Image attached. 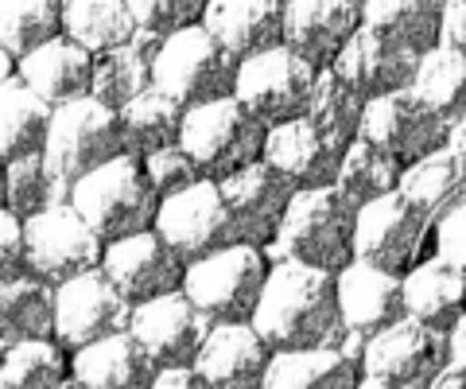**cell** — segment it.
<instances>
[{
  "label": "cell",
  "mask_w": 466,
  "mask_h": 389,
  "mask_svg": "<svg viewBox=\"0 0 466 389\" xmlns=\"http://www.w3.org/2000/svg\"><path fill=\"white\" fill-rule=\"evenodd\" d=\"M253 323L272 343V351L366 347V339H358L342 315L339 272L315 269L296 257H272V272Z\"/></svg>",
  "instance_id": "obj_1"
},
{
  "label": "cell",
  "mask_w": 466,
  "mask_h": 389,
  "mask_svg": "<svg viewBox=\"0 0 466 389\" xmlns=\"http://www.w3.org/2000/svg\"><path fill=\"white\" fill-rule=\"evenodd\" d=\"M358 214L361 203H354L339 183L296 191L268 257H296L315 269L342 272L358 261Z\"/></svg>",
  "instance_id": "obj_2"
},
{
  "label": "cell",
  "mask_w": 466,
  "mask_h": 389,
  "mask_svg": "<svg viewBox=\"0 0 466 389\" xmlns=\"http://www.w3.org/2000/svg\"><path fill=\"white\" fill-rule=\"evenodd\" d=\"M70 203L82 210V219L90 222L106 241L140 234L152 230L159 219V191L148 176V164L137 152H125L116 160L94 168L90 176H82L70 187Z\"/></svg>",
  "instance_id": "obj_3"
},
{
  "label": "cell",
  "mask_w": 466,
  "mask_h": 389,
  "mask_svg": "<svg viewBox=\"0 0 466 389\" xmlns=\"http://www.w3.org/2000/svg\"><path fill=\"white\" fill-rule=\"evenodd\" d=\"M440 257V226L428 207L404 191H389L358 214V261L408 277L416 265Z\"/></svg>",
  "instance_id": "obj_4"
},
{
  "label": "cell",
  "mask_w": 466,
  "mask_h": 389,
  "mask_svg": "<svg viewBox=\"0 0 466 389\" xmlns=\"http://www.w3.org/2000/svg\"><path fill=\"white\" fill-rule=\"evenodd\" d=\"M238 70V55L207 24H191L183 32L164 36V47L156 55V90L171 94L187 109L207 106L218 102V97H233Z\"/></svg>",
  "instance_id": "obj_5"
},
{
  "label": "cell",
  "mask_w": 466,
  "mask_h": 389,
  "mask_svg": "<svg viewBox=\"0 0 466 389\" xmlns=\"http://www.w3.org/2000/svg\"><path fill=\"white\" fill-rule=\"evenodd\" d=\"M128 152L121 109L106 106L101 97H78V102L55 106V125L47 140V164L55 171L63 195L70 199V187L94 168L116 160Z\"/></svg>",
  "instance_id": "obj_6"
},
{
  "label": "cell",
  "mask_w": 466,
  "mask_h": 389,
  "mask_svg": "<svg viewBox=\"0 0 466 389\" xmlns=\"http://www.w3.org/2000/svg\"><path fill=\"white\" fill-rule=\"evenodd\" d=\"M268 272H272L268 250L253 246V241H233V246L187 265L183 292L210 320H253L260 296H265Z\"/></svg>",
  "instance_id": "obj_7"
},
{
  "label": "cell",
  "mask_w": 466,
  "mask_h": 389,
  "mask_svg": "<svg viewBox=\"0 0 466 389\" xmlns=\"http://www.w3.org/2000/svg\"><path fill=\"white\" fill-rule=\"evenodd\" d=\"M268 125L253 118L238 97H218L207 106H191L183 121V148L195 156L202 176L226 179L233 171L265 160Z\"/></svg>",
  "instance_id": "obj_8"
},
{
  "label": "cell",
  "mask_w": 466,
  "mask_h": 389,
  "mask_svg": "<svg viewBox=\"0 0 466 389\" xmlns=\"http://www.w3.org/2000/svg\"><path fill=\"white\" fill-rule=\"evenodd\" d=\"M455 347L447 331H435L420 320H400L381 335L366 339L361 351V385L370 389H428L451 366Z\"/></svg>",
  "instance_id": "obj_9"
},
{
  "label": "cell",
  "mask_w": 466,
  "mask_h": 389,
  "mask_svg": "<svg viewBox=\"0 0 466 389\" xmlns=\"http://www.w3.org/2000/svg\"><path fill=\"white\" fill-rule=\"evenodd\" d=\"M315 82H319V67H311L299 51H291L288 43L272 51H260L253 59H241L238 70V90L233 97L260 118L268 128L308 118L311 97H315Z\"/></svg>",
  "instance_id": "obj_10"
},
{
  "label": "cell",
  "mask_w": 466,
  "mask_h": 389,
  "mask_svg": "<svg viewBox=\"0 0 466 389\" xmlns=\"http://www.w3.org/2000/svg\"><path fill=\"white\" fill-rule=\"evenodd\" d=\"M156 230L187 257V265L207 253L233 246V241H245L238 214H233V207L222 195V183L210 176H202L195 187L164 199V203H159Z\"/></svg>",
  "instance_id": "obj_11"
},
{
  "label": "cell",
  "mask_w": 466,
  "mask_h": 389,
  "mask_svg": "<svg viewBox=\"0 0 466 389\" xmlns=\"http://www.w3.org/2000/svg\"><path fill=\"white\" fill-rule=\"evenodd\" d=\"M27 226V265L35 277L63 284L78 272H90L106 257V238L82 219L75 203H55L39 210L35 219H24Z\"/></svg>",
  "instance_id": "obj_12"
},
{
  "label": "cell",
  "mask_w": 466,
  "mask_h": 389,
  "mask_svg": "<svg viewBox=\"0 0 466 389\" xmlns=\"http://www.w3.org/2000/svg\"><path fill=\"white\" fill-rule=\"evenodd\" d=\"M451 125L416 86L385 97H373L366 106V133L373 144H381L389 156H397L404 168L420 164L424 156L451 148Z\"/></svg>",
  "instance_id": "obj_13"
},
{
  "label": "cell",
  "mask_w": 466,
  "mask_h": 389,
  "mask_svg": "<svg viewBox=\"0 0 466 389\" xmlns=\"http://www.w3.org/2000/svg\"><path fill=\"white\" fill-rule=\"evenodd\" d=\"M210 323H214L210 315L202 312L183 288H175V292L133 304V323H128V331L144 343V351L152 354L156 370H164V366H195Z\"/></svg>",
  "instance_id": "obj_14"
},
{
  "label": "cell",
  "mask_w": 466,
  "mask_h": 389,
  "mask_svg": "<svg viewBox=\"0 0 466 389\" xmlns=\"http://www.w3.org/2000/svg\"><path fill=\"white\" fill-rule=\"evenodd\" d=\"M128 323H133V300L109 281V272L101 265L58 284L55 339L63 343L66 351H78L86 343L113 335V331H125Z\"/></svg>",
  "instance_id": "obj_15"
},
{
  "label": "cell",
  "mask_w": 466,
  "mask_h": 389,
  "mask_svg": "<svg viewBox=\"0 0 466 389\" xmlns=\"http://www.w3.org/2000/svg\"><path fill=\"white\" fill-rule=\"evenodd\" d=\"M101 269L109 272V281L121 288L133 304H140V300H156L164 292L183 288L187 257L152 226V230H140V234L106 241Z\"/></svg>",
  "instance_id": "obj_16"
},
{
  "label": "cell",
  "mask_w": 466,
  "mask_h": 389,
  "mask_svg": "<svg viewBox=\"0 0 466 389\" xmlns=\"http://www.w3.org/2000/svg\"><path fill=\"white\" fill-rule=\"evenodd\" d=\"M218 183H222L226 203L233 207V214H238L241 238L253 241L260 250H272L299 187L291 183L280 168H272L268 160H257V164L233 171V176L218 179Z\"/></svg>",
  "instance_id": "obj_17"
},
{
  "label": "cell",
  "mask_w": 466,
  "mask_h": 389,
  "mask_svg": "<svg viewBox=\"0 0 466 389\" xmlns=\"http://www.w3.org/2000/svg\"><path fill=\"white\" fill-rule=\"evenodd\" d=\"M420 59H424L420 51L389 39L385 32H377L370 24H361L358 36L350 39L342 47V55L334 59V70H339L366 102H373V97H385V94L416 86Z\"/></svg>",
  "instance_id": "obj_18"
},
{
  "label": "cell",
  "mask_w": 466,
  "mask_h": 389,
  "mask_svg": "<svg viewBox=\"0 0 466 389\" xmlns=\"http://www.w3.org/2000/svg\"><path fill=\"white\" fill-rule=\"evenodd\" d=\"M272 358H276L272 343L260 335V327L253 320H214L195 366L210 385L253 389V385H265Z\"/></svg>",
  "instance_id": "obj_19"
},
{
  "label": "cell",
  "mask_w": 466,
  "mask_h": 389,
  "mask_svg": "<svg viewBox=\"0 0 466 389\" xmlns=\"http://www.w3.org/2000/svg\"><path fill=\"white\" fill-rule=\"evenodd\" d=\"M284 39L311 67L327 70L342 55V47L366 24V8L358 0H291L284 5Z\"/></svg>",
  "instance_id": "obj_20"
},
{
  "label": "cell",
  "mask_w": 466,
  "mask_h": 389,
  "mask_svg": "<svg viewBox=\"0 0 466 389\" xmlns=\"http://www.w3.org/2000/svg\"><path fill=\"white\" fill-rule=\"evenodd\" d=\"M339 296L342 315L358 339H373L385 327L408 320V292L404 277L389 269H377L370 261H350L339 272Z\"/></svg>",
  "instance_id": "obj_21"
},
{
  "label": "cell",
  "mask_w": 466,
  "mask_h": 389,
  "mask_svg": "<svg viewBox=\"0 0 466 389\" xmlns=\"http://www.w3.org/2000/svg\"><path fill=\"white\" fill-rule=\"evenodd\" d=\"M265 160L272 168H280L299 191L339 183V171H342V152L319 133V125L311 118L272 125L265 140Z\"/></svg>",
  "instance_id": "obj_22"
},
{
  "label": "cell",
  "mask_w": 466,
  "mask_h": 389,
  "mask_svg": "<svg viewBox=\"0 0 466 389\" xmlns=\"http://www.w3.org/2000/svg\"><path fill=\"white\" fill-rule=\"evenodd\" d=\"M70 378H75V385L97 389H152L156 363L144 351V343L125 327L70 351Z\"/></svg>",
  "instance_id": "obj_23"
},
{
  "label": "cell",
  "mask_w": 466,
  "mask_h": 389,
  "mask_svg": "<svg viewBox=\"0 0 466 389\" xmlns=\"http://www.w3.org/2000/svg\"><path fill=\"white\" fill-rule=\"evenodd\" d=\"M16 70L51 106H66L94 94V51L82 47L78 39H70L66 32L47 39L35 51H27L16 63Z\"/></svg>",
  "instance_id": "obj_24"
},
{
  "label": "cell",
  "mask_w": 466,
  "mask_h": 389,
  "mask_svg": "<svg viewBox=\"0 0 466 389\" xmlns=\"http://www.w3.org/2000/svg\"><path fill=\"white\" fill-rule=\"evenodd\" d=\"M284 20L288 12L280 0H210L202 24L238 55L253 59L260 51L284 47Z\"/></svg>",
  "instance_id": "obj_25"
},
{
  "label": "cell",
  "mask_w": 466,
  "mask_h": 389,
  "mask_svg": "<svg viewBox=\"0 0 466 389\" xmlns=\"http://www.w3.org/2000/svg\"><path fill=\"white\" fill-rule=\"evenodd\" d=\"M164 47V36L140 32L133 39L116 43L109 51L94 55V97L113 109H125L133 97L148 94L156 86V55Z\"/></svg>",
  "instance_id": "obj_26"
},
{
  "label": "cell",
  "mask_w": 466,
  "mask_h": 389,
  "mask_svg": "<svg viewBox=\"0 0 466 389\" xmlns=\"http://www.w3.org/2000/svg\"><path fill=\"white\" fill-rule=\"evenodd\" d=\"M51 125H55V106L32 90L20 70L5 75L0 86V148L5 160H20V156H43L51 140Z\"/></svg>",
  "instance_id": "obj_27"
},
{
  "label": "cell",
  "mask_w": 466,
  "mask_h": 389,
  "mask_svg": "<svg viewBox=\"0 0 466 389\" xmlns=\"http://www.w3.org/2000/svg\"><path fill=\"white\" fill-rule=\"evenodd\" d=\"M361 354L354 347H299L276 351L265 374L268 389H354L361 385Z\"/></svg>",
  "instance_id": "obj_28"
},
{
  "label": "cell",
  "mask_w": 466,
  "mask_h": 389,
  "mask_svg": "<svg viewBox=\"0 0 466 389\" xmlns=\"http://www.w3.org/2000/svg\"><path fill=\"white\" fill-rule=\"evenodd\" d=\"M408 292V315L435 331H455L466 320V269L451 265L447 257L416 265L404 277Z\"/></svg>",
  "instance_id": "obj_29"
},
{
  "label": "cell",
  "mask_w": 466,
  "mask_h": 389,
  "mask_svg": "<svg viewBox=\"0 0 466 389\" xmlns=\"http://www.w3.org/2000/svg\"><path fill=\"white\" fill-rule=\"evenodd\" d=\"M58 331V284L27 272L0 284V343L16 347L27 339H55Z\"/></svg>",
  "instance_id": "obj_30"
},
{
  "label": "cell",
  "mask_w": 466,
  "mask_h": 389,
  "mask_svg": "<svg viewBox=\"0 0 466 389\" xmlns=\"http://www.w3.org/2000/svg\"><path fill=\"white\" fill-rule=\"evenodd\" d=\"M366 106H370L366 97H361L334 67H327V70H319L308 118L319 125V133L346 156L350 144L366 133Z\"/></svg>",
  "instance_id": "obj_31"
},
{
  "label": "cell",
  "mask_w": 466,
  "mask_h": 389,
  "mask_svg": "<svg viewBox=\"0 0 466 389\" xmlns=\"http://www.w3.org/2000/svg\"><path fill=\"white\" fill-rule=\"evenodd\" d=\"M447 0H366V24L420 55L443 43Z\"/></svg>",
  "instance_id": "obj_32"
},
{
  "label": "cell",
  "mask_w": 466,
  "mask_h": 389,
  "mask_svg": "<svg viewBox=\"0 0 466 389\" xmlns=\"http://www.w3.org/2000/svg\"><path fill=\"white\" fill-rule=\"evenodd\" d=\"M125 121V137H128V152L137 156H152L159 148H171V144L183 140V121H187V106L175 102L171 94L152 90L133 97L121 109Z\"/></svg>",
  "instance_id": "obj_33"
},
{
  "label": "cell",
  "mask_w": 466,
  "mask_h": 389,
  "mask_svg": "<svg viewBox=\"0 0 466 389\" xmlns=\"http://www.w3.org/2000/svg\"><path fill=\"white\" fill-rule=\"evenodd\" d=\"M63 32L97 55L133 39L140 24L128 0H63Z\"/></svg>",
  "instance_id": "obj_34"
},
{
  "label": "cell",
  "mask_w": 466,
  "mask_h": 389,
  "mask_svg": "<svg viewBox=\"0 0 466 389\" xmlns=\"http://www.w3.org/2000/svg\"><path fill=\"white\" fill-rule=\"evenodd\" d=\"M0 385L5 389L75 385V378H70V351L58 339H27V343H16V347H5Z\"/></svg>",
  "instance_id": "obj_35"
},
{
  "label": "cell",
  "mask_w": 466,
  "mask_h": 389,
  "mask_svg": "<svg viewBox=\"0 0 466 389\" xmlns=\"http://www.w3.org/2000/svg\"><path fill=\"white\" fill-rule=\"evenodd\" d=\"M400 176H404V164L397 156H389L370 137H358L342 156L339 187L354 203H373V199H381L389 191H400Z\"/></svg>",
  "instance_id": "obj_36"
},
{
  "label": "cell",
  "mask_w": 466,
  "mask_h": 389,
  "mask_svg": "<svg viewBox=\"0 0 466 389\" xmlns=\"http://www.w3.org/2000/svg\"><path fill=\"white\" fill-rule=\"evenodd\" d=\"M55 36H63V0H0V39L16 63Z\"/></svg>",
  "instance_id": "obj_37"
},
{
  "label": "cell",
  "mask_w": 466,
  "mask_h": 389,
  "mask_svg": "<svg viewBox=\"0 0 466 389\" xmlns=\"http://www.w3.org/2000/svg\"><path fill=\"white\" fill-rule=\"evenodd\" d=\"M416 90L424 94L451 125L466 121V55L443 47V43L431 47L424 59H420Z\"/></svg>",
  "instance_id": "obj_38"
},
{
  "label": "cell",
  "mask_w": 466,
  "mask_h": 389,
  "mask_svg": "<svg viewBox=\"0 0 466 389\" xmlns=\"http://www.w3.org/2000/svg\"><path fill=\"white\" fill-rule=\"evenodd\" d=\"M55 203H70L58 187L55 171L43 156H20V160H5V207L16 210L20 219H35L39 210Z\"/></svg>",
  "instance_id": "obj_39"
},
{
  "label": "cell",
  "mask_w": 466,
  "mask_h": 389,
  "mask_svg": "<svg viewBox=\"0 0 466 389\" xmlns=\"http://www.w3.org/2000/svg\"><path fill=\"white\" fill-rule=\"evenodd\" d=\"M462 187H466V164L459 160L455 148L431 152L420 164L404 168V176H400V191L408 199H416L420 207H428L431 214H440Z\"/></svg>",
  "instance_id": "obj_40"
},
{
  "label": "cell",
  "mask_w": 466,
  "mask_h": 389,
  "mask_svg": "<svg viewBox=\"0 0 466 389\" xmlns=\"http://www.w3.org/2000/svg\"><path fill=\"white\" fill-rule=\"evenodd\" d=\"M207 5L210 0H128L137 24L144 32H156V36H171V32H183V27H191V24H202Z\"/></svg>",
  "instance_id": "obj_41"
},
{
  "label": "cell",
  "mask_w": 466,
  "mask_h": 389,
  "mask_svg": "<svg viewBox=\"0 0 466 389\" xmlns=\"http://www.w3.org/2000/svg\"><path fill=\"white\" fill-rule=\"evenodd\" d=\"M144 164H148V176L156 183L159 199L179 195V191H187V187H195L202 179L198 160L183 148V144H171V148H159L152 156H144Z\"/></svg>",
  "instance_id": "obj_42"
},
{
  "label": "cell",
  "mask_w": 466,
  "mask_h": 389,
  "mask_svg": "<svg viewBox=\"0 0 466 389\" xmlns=\"http://www.w3.org/2000/svg\"><path fill=\"white\" fill-rule=\"evenodd\" d=\"M32 272V265H27V226L16 210L0 214V284L8 281H20Z\"/></svg>",
  "instance_id": "obj_43"
},
{
  "label": "cell",
  "mask_w": 466,
  "mask_h": 389,
  "mask_svg": "<svg viewBox=\"0 0 466 389\" xmlns=\"http://www.w3.org/2000/svg\"><path fill=\"white\" fill-rule=\"evenodd\" d=\"M435 226H440V257L466 269V187L435 214Z\"/></svg>",
  "instance_id": "obj_44"
},
{
  "label": "cell",
  "mask_w": 466,
  "mask_h": 389,
  "mask_svg": "<svg viewBox=\"0 0 466 389\" xmlns=\"http://www.w3.org/2000/svg\"><path fill=\"white\" fill-rule=\"evenodd\" d=\"M443 47L466 55V0H447V12H443Z\"/></svg>",
  "instance_id": "obj_45"
},
{
  "label": "cell",
  "mask_w": 466,
  "mask_h": 389,
  "mask_svg": "<svg viewBox=\"0 0 466 389\" xmlns=\"http://www.w3.org/2000/svg\"><path fill=\"white\" fill-rule=\"evenodd\" d=\"M202 385H210V382L202 378L198 366H164L152 378V389H202Z\"/></svg>",
  "instance_id": "obj_46"
},
{
  "label": "cell",
  "mask_w": 466,
  "mask_h": 389,
  "mask_svg": "<svg viewBox=\"0 0 466 389\" xmlns=\"http://www.w3.org/2000/svg\"><path fill=\"white\" fill-rule=\"evenodd\" d=\"M435 389H466V358H451V366L435 378Z\"/></svg>",
  "instance_id": "obj_47"
},
{
  "label": "cell",
  "mask_w": 466,
  "mask_h": 389,
  "mask_svg": "<svg viewBox=\"0 0 466 389\" xmlns=\"http://www.w3.org/2000/svg\"><path fill=\"white\" fill-rule=\"evenodd\" d=\"M451 148H455L459 160L466 164V121H459L455 128H451Z\"/></svg>",
  "instance_id": "obj_48"
},
{
  "label": "cell",
  "mask_w": 466,
  "mask_h": 389,
  "mask_svg": "<svg viewBox=\"0 0 466 389\" xmlns=\"http://www.w3.org/2000/svg\"><path fill=\"white\" fill-rule=\"evenodd\" d=\"M451 347H455V358H466V320L451 331Z\"/></svg>",
  "instance_id": "obj_49"
},
{
  "label": "cell",
  "mask_w": 466,
  "mask_h": 389,
  "mask_svg": "<svg viewBox=\"0 0 466 389\" xmlns=\"http://www.w3.org/2000/svg\"><path fill=\"white\" fill-rule=\"evenodd\" d=\"M358 5H361V8H366V0H358Z\"/></svg>",
  "instance_id": "obj_50"
},
{
  "label": "cell",
  "mask_w": 466,
  "mask_h": 389,
  "mask_svg": "<svg viewBox=\"0 0 466 389\" xmlns=\"http://www.w3.org/2000/svg\"><path fill=\"white\" fill-rule=\"evenodd\" d=\"M280 5H291V0H280Z\"/></svg>",
  "instance_id": "obj_51"
}]
</instances>
